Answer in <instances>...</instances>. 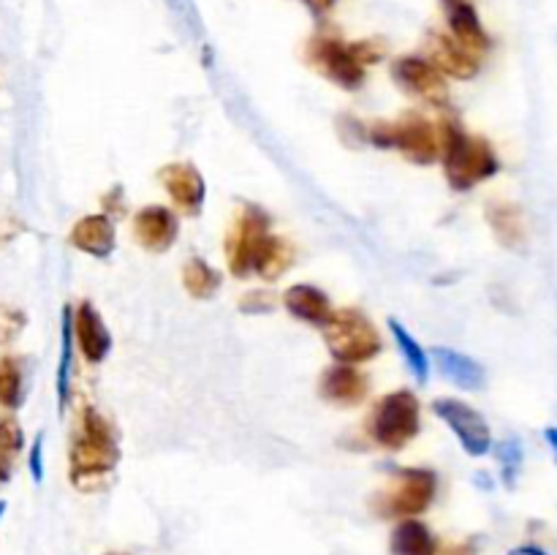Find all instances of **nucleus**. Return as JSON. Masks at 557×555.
I'll return each instance as SVG.
<instances>
[{"label": "nucleus", "mask_w": 557, "mask_h": 555, "mask_svg": "<svg viewBox=\"0 0 557 555\" xmlns=\"http://www.w3.org/2000/svg\"><path fill=\"white\" fill-rule=\"evenodd\" d=\"M120 462V444L112 422L98 408L85 406L76 419L69 449V479L76 490H96Z\"/></svg>", "instance_id": "1"}, {"label": "nucleus", "mask_w": 557, "mask_h": 555, "mask_svg": "<svg viewBox=\"0 0 557 555\" xmlns=\"http://www.w3.org/2000/svg\"><path fill=\"white\" fill-rule=\"evenodd\" d=\"M441 161H444L446 180L460 194L495 177L500 169L490 141L482 136H471L457 120L441 123Z\"/></svg>", "instance_id": "2"}, {"label": "nucleus", "mask_w": 557, "mask_h": 555, "mask_svg": "<svg viewBox=\"0 0 557 555\" xmlns=\"http://www.w3.org/2000/svg\"><path fill=\"white\" fill-rule=\"evenodd\" d=\"M384 47L375 41L346 44L332 36H313L308 41V60L319 74L343 90H359L364 85V65L379 63Z\"/></svg>", "instance_id": "3"}, {"label": "nucleus", "mask_w": 557, "mask_h": 555, "mask_svg": "<svg viewBox=\"0 0 557 555\" xmlns=\"http://www.w3.org/2000/svg\"><path fill=\"white\" fill-rule=\"evenodd\" d=\"M419 424H422L419 397L411 390H397L375 403L373 414L368 419V433L381 449L400 452L403 446L417 439Z\"/></svg>", "instance_id": "4"}, {"label": "nucleus", "mask_w": 557, "mask_h": 555, "mask_svg": "<svg viewBox=\"0 0 557 555\" xmlns=\"http://www.w3.org/2000/svg\"><path fill=\"white\" fill-rule=\"evenodd\" d=\"M364 139L379 150H400L408 161L419 166H430L441 156L438 134L422 114H406L397 123H373L364 128Z\"/></svg>", "instance_id": "5"}, {"label": "nucleus", "mask_w": 557, "mask_h": 555, "mask_svg": "<svg viewBox=\"0 0 557 555\" xmlns=\"http://www.w3.org/2000/svg\"><path fill=\"white\" fill-rule=\"evenodd\" d=\"M438 493V477L430 468H395L392 488L375 495L373 506L381 517L408 520L419 517L433 506Z\"/></svg>", "instance_id": "6"}, {"label": "nucleus", "mask_w": 557, "mask_h": 555, "mask_svg": "<svg viewBox=\"0 0 557 555\" xmlns=\"http://www.w3.org/2000/svg\"><path fill=\"white\" fill-rule=\"evenodd\" d=\"M326 348L343 365H362L381 351V335L370 316L357 308L335 310L330 324L324 326Z\"/></svg>", "instance_id": "7"}, {"label": "nucleus", "mask_w": 557, "mask_h": 555, "mask_svg": "<svg viewBox=\"0 0 557 555\" xmlns=\"http://www.w3.org/2000/svg\"><path fill=\"white\" fill-rule=\"evenodd\" d=\"M270 234V215L256 205L243 207V212H239V218L234 221L232 232L226 237V259L232 275H253V261Z\"/></svg>", "instance_id": "8"}, {"label": "nucleus", "mask_w": 557, "mask_h": 555, "mask_svg": "<svg viewBox=\"0 0 557 555\" xmlns=\"http://www.w3.org/2000/svg\"><path fill=\"white\" fill-rule=\"evenodd\" d=\"M433 411L441 422H446V428L457 435L460 446L466 449V455L471 457H484L493 449V430H490L487 419L476 411L473 406H468L466 400H457V397H438L433 403Z\"/></svg>", "instance_id": "9"}, {"label": "nucleus", "mask_w": 557, "mask_h": 555, "mask_svg": "<svg viewBox=\"0 0 557 555\" xmlns=\"http://www.w3.org/2000/svg\"><path fill=\"white\" fill-rule=\"evenodd\" d=\"M392 76H395L397 87L406 90L408 96L422 98L424 103H433V107H446L449 103L446 76L428 58H417V54L397 58L392 63Z\"/></svg>", "instance_id": "10"}, {"label": "nucleus", "mask_w": 557, "mask_h": 555, "mask_svg": "<svg viewBox=\"0 0 557 555\" xmlns=\"http://www.w3.org/2000/svg\"><path fill=\"white\" fill-rule=\"evenodd\" d=\"M180 221L169 207L150 205L141 207L134 215V237L150 254H166L177 243Z\"/></svg>", "instance_id": "11"}, {"label": "nucleus", "mask_w": 557, "mask_h": 555, "mask_svg": "<svg viewBox=\"0 0 557 555\" xmlns=\"http://www.w3.org/2000/svg\"><path fill=\"white\" fill-rule=\"evenodd\" d=\"M74 341L90 365L103 362L112 351V332L107 330L96 305L87 299H82L74 308Z\"/></svg>", "instance_id": "12"}, {"label": "nucleus", "mask_w": 557, "mask_h": 555, "mask_svg": "<svg viewBox=\"0 0 557 555\" xmlns=\"http://www.w3.org/2000/svg\"><path fill=\"white\" fill-rule=\"evenodd\" d=\"M158 177L180 210H185L188 215H199L207 199V183L194 163H169Z\"/></svg>", "instance_id": "13"}, {"label": "nucleus", "mask_w": 557, "mask_h": 555, "mask_svg": "<svg viewBox=\"0 0 557 555\" xmlns=\"http://www.w3.org/2000/svg\"><path fill=\"white\" fill-rule=\"evenodd\" d=\"M370 381L357 365H332L321 373L319 395L332 406H359L368 397Z\"/></svg>", "instance_id": "14"}, {"label": "nucleus", "mask_w": 557, "mask_h": 555, "mask_svg": "<svg viewBox=\"0 0 557 555\" xmlns=\"http://www.w3.org/2000/svg\"><path fill=\"white\" fill-rule=\"evenodd\" d=\"M281 303L294 319L305 321V324L310 326H319V330H324L332 321V316H335L326 292H321L313 283H294V286H288L286 292H283Z\"/></svg>", "instance_id": "15"}, {"label": "nucleus", "mask_w": 557, "mask_h": 555, "mask_svg": "<svg viewBox=\"0 0 557 555\" xmlns=\"http://www.w3.org/2000/svg\"><path fill=\"white\" fill-rule=\"evenodd\" d=\"M69 239L76 250L92 256V259H109L117 245V232L107 212H96V215L79 218L71 229Z\"/></svg>", "instance_id": "16"}, {"label": "nucleus", "mask_w": 557, "mask_h": 555, "mask_svg": "<svg viewBox=\"0 0 557 555\" xmlns=\"http://www.w3.org/2000/svg\"><path fill=\"white\" fill-rule=\"evenodd\" d=\"M428 60L441 74H449L455 79H473L479 74V54L462 47L457 38L441 36V33L430 36Z\"/></svg>", "instance_id": "17"}, {"label": "nucleus", "mask_w": 557, "mask_h": 555, "mask_svg": "<svg viewBox=\"0 0 557 555\" xmlns=\"http://www.w3.org/2000/svg\"><path fill=\"white\" fill-rule=\"evenodd\" d=\"M433 359H435V368L441 370V375L449 379L455 386H460V390H484V384H487V373H484V368L476 362V359L468 357V354L455 351V348H446V346H435Z\"/></svg>", "instance_id": "18"}, {"label": "nucleus", "mask_w": 557, "mask_h": 555, "mask_svg": "<svg viewBox=\"0 0 557 555\" xmlns=\"http://www.w3.org/2000/svg\"><path fill=\"white\" fill-rule=\"evenodd\" d=\"M446 11H449L451 36H455L462 47H468L476 54L487 52V49L493 47V38H490L487 30H484L482 20H479L471 0H457V3L446 5Z\"/></svg>", "instance_id": "19"}, {"label": "nucleus", "mask_w": 557, "mask_h": 555, "mask_svg": "<svg viewBox=\"0 0 557 555\" xmlns=\"http://www.w3.org/2000/svg\"><path fill=\"white\" fill-rule=\"evenodd\" d=\"M389 553L392 555H438V542L435 533L430 531L428 522L408 517L395 526L389 536Z\"/></svg>", "instance_id": "20"}, {"label": "nucleus", "mask_w": 557, "mask_h": 555, "mask_svg": "<svg viewBox=\"0 0 557 555\" xmlns=\"http://www.w3.org/2000/svg\"><path fill=\"white\" fill-rule=\"evenodd\" d=\"M74 308L65 305L63 319H60V359H58V408L60 414L65 411L71 397V368H74Z\"/></svg>", "instance_id": "21"}, {"label": "nucleus", "mask_w": 557, "mask_h": 555, "mask_svg": "<svg viewBox=\"0 0 557 555\" xmlns=\"http://www.w3.org/2000/svg\"><path fill=\"white\" fill-rule=\"evenodd\" d=\"M294 264V248L277 234H270L267 243L261 245L259 256L253 261V275H259L261 281H277L283 272H288V267Z\"/></svg>", "instance_id": "22"}, {"label": "nucleus", "mask_w": 557, "mask_h": 555, "mask_svg": "<svg viewBox=\"0 0 557 555\" xmlns=\"http://www.w3.org/2000/svg\"><path fill=\"white\" fill-rule=\"evenodd\" d=\"M487 221L493 226L495 237L506 245V248H520L525 243V223H522V210L509 201H498V205L487 207Z\"/></svg>", "instance_id": "23"}, {"label": "nucleus", "mask_w": 557, "mask_h": 555, "mask_svg": "<svg viewBox=\"0 0 557 555\" xmlns=\"http://www.w3.org/2000/svg\"><path fill=\"white\" fill-rule=\"evenodd\" d=\"M389 332H392V337H395L397 351L403 354L408 370L413 373V379H417L419 384H428L430 368H433V365H430V357H428V351L422 348V343H419L417 337H413L411 332H408L397 319H389Z\"/></svg>", "instance_id": "24"}, {"label": "nucleus", "mask_w": 557, "mask_h": 555, "mask_svg": "<svg viewBox=\"0 0 557 555\" xmlns=\"http://www.w3.org/2000/svg\"><path fill=\"white\" fill-rule=\"evenodd\" d=\"M183 286L194 299H210L221 288V272L207 264L201 256H194L183 267Z\"/></svg>", "instance_id": "25"}, {"label": "nucleus", "mask_w": 557, "mask_h": 555, "mask_svg": "<svg viewBox=\"0 0 557 555\" xmlns=\"http://www.w3.org/2000/svg\"><path fill=\"white\" fill-rule=\"evenodd\" d=\"M25 368L20 357L0 359V408L16 411L25 403Z\"/></svg>", "instance_id": "26"}, {"label": "nucleus", "mask_w": 557, "mask_h": 555, "mask_svg": "<svg viewBox=\"0 0 557 555\" xmlns=\"http://www.w3.org/2000/svg\"><path fill=\"white\" fill-rule=\"evenodd\" d=\"M495 455H498L506 488H515L517 473H520V466H522V444L517 439H504L498 446H495Z\"/></svg>", "instance_id": "27"}, {"label": "nucleus", "mask_w": 557, "mask_h": 555, "mask_svg": "<svg viewBox=\"0 0 557 555\" xmlns=\"http://www.w3.org/2000/svg\"><path fill=\"white\" fill-rule=\"evenodd\" d=\"M25 324H27L25 310L14 308V305L9 303H0V346L14 343L16 337L22 335V330H25Z\"/></svg>", "instance_id": "28"}, {"label": "nucleus", "mask_w": 557, "mask_h": 555, "mask_svg": "<svg viewBox=\"0 0 557 555\" xmlns=\"http://www.w3.org/2000/svg\"><path fill=\"white\" fill-rule=\"evenodd\" d=\"M25 446V433L22 424L11 414H0V455L16 457Z\"/></svg>", "instance_id": "29"}, {"label": "nucleus", "mask_w": 557, "mask_h": 555, "mask_svg": "<svg viewBox=\"0 0 557 555\" xmlns=\"http://www.w3.org/2000/svg\"><path fill=\"white\" fill-rule=\"evenodd\" d=\"M281 305V297L272 292H250L239 299V310L248 316H261V313H272V310Z\"/></svg>", "instance_id": "30"}, {"label": "nucleus", "mask_w": 557, "mask_h": 555, "mask_svg": "<svg viewBox=\"0 0 557 555\" xmlns=\"http://www.w3.org/2000/svg\"><path fill=\"white\" fill-rule=\"evenodd\" d=\"M27 466H30L33 482H41V479H44V433H38L36 439H33Z\"/></svg>", "instance_id": "31"}, {"label": "nucleus", "mask_w": 557, "mask_h": 555, "mask_svg": "<svg viewBox=\"0 0 557 555\" xmlns=\"http://www.w3.org/2000/svg\"><path fill=\"white\" fill-rule=\"evenodd\" d=\"M302 3L308 5V9L313 11V14L324 16L326 11H332V9H335V3H337V0H302Z\"/></svg>", "instance_id": "32"}, {"label": "nucleus", "mask_w": 557, "mask_h": 555, "mask_svg": "<svg viewBox=\"0 0 557 555\" xmlns=\"http://www.w3.org/2000/svg\"><path fill=\"white\" fill-rule=\"evenodd\" d=\"M509 555H549V553L539 547V544H520V547L509 550Z\"/></svg>", "instance_id": "33"}, {"label": "nucleus", "mask_w": 557, "mask_h": 555, "mask_svg": "<svg viewBox=\"0 0 557 555\" xmlns=\"http://www.w3.org/2000/svg\"><path fill=\"white\" fill-rule=\"evenodd\" d=\"M11 460L14 457L9 455H0V484H5L11 479V471H14V466H11Z\"/></svg>", "instance_id": "34"}, {"label": "nucleus", "mask_w": 557, "mask_h": 555, "mask_svg": "<svg viewBox=\"0 0 557 555\" xmlns=\"http://www.w3.org/2000/svg\"><path fill=\"white\" fill-rule=\"evenodd\" d=\"M438 555H473V550L468 544H455V547L438 550Z\"/></svg>", "instance_id": "35"}, {"label": "nucleus", "mask_w": 557, "mask_h": 555, "mask_svg": "<svg viewBox=\"0 0 557 555\" xmlns=\"http://www.w3.org/2000/svg\"><path fill=\"white\" fill-rule=\"evenodd\" d=\"M544 439H547L549 449H553V455H555V460H557V428L544 430Z\"/></svg>", "instance_id": "36"}, {"label": "nucleus", "mask_w": 557, "mask_h": 555, "mask_svg": "<svg viewBox=\"0 0 557 555\" xmlns=\"http://www.w3.org/2000/svg\"><path fill=\"white\" fill-rule=\"evenodd\" d=\"M3 511H5V501H0V517H3Z\"/></svg>", "instance_id": "37"}, {"label": "nucleus", "mask_w": 557, "mask_h": 555, "mask_svg": "<svg viewBox=\"0 0 557 555\" xmlns=\"http://www.w3.org/2000/svg\"><path fill=\"white\" fill-rule=\"evenodd\" d=\"M172 3H174V5H177V3H180V0H172Z\"/></svg>", "instance_id": "38"}, {"label": "nucleus", "mask_w": 557, "mask_h": 555, "mask_svg": "<svg viewBox=\"0 0 557 555\" xmlns=\"http://www.w3.org/2000/svg\"><path fill=\"white\" fill-rule=\"evenodd\" d=\"M109 555H123V553H109Z\"/></svg>", "instance_id": "39"}]
</instances>
